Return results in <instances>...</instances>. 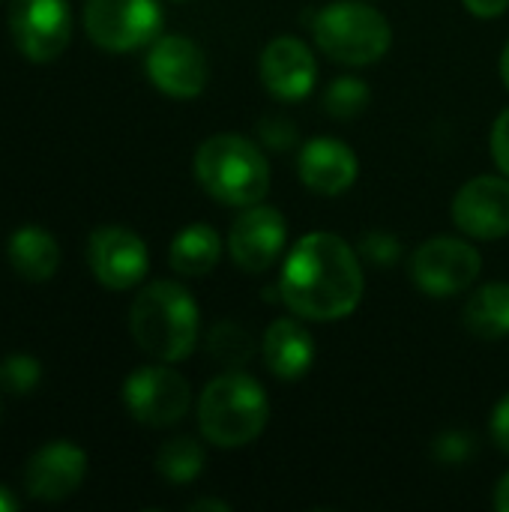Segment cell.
I'll list each match as a JSON object with an SVG mask.
<instances>
[{"mask_svg": "<svg viewBox=\"0 0 509 512\" xmlns=\"http://www.w3.org/2000/svg\"><path fill=\"white\" fill-rule=\"evenodd\" d=\"M279 300L303 321H342L357 312L366 291L360 252L339 234H303L285 255L276 282Z\"/></svg>", "mask_w": 509, "mask_h": 512, "instance_id": "6da1fadb", "label": "cell"}, {"mask_svg": "<svg viewBox=\"0 0 509 512\" xmlns=\"http://www.w3.org/2000/svg\"><path fill=\"white\" fill-rule=\"evenodd\" d=\"M129 333L147 357L159 363H180L198 345L201 309L189 288L159 279L138 291L129 309Z\"/></svg>", "mask_w": 509, "mask_h": 512, "instance_id": "7a4b0ae2", "label": "cell"}, {"mask_svg": "<svg viewBox=\"0 0 509 512\" xmlns=\"http://www.w3.org/2000/svg\"><path fill=\"white\" fill-rule=\"evenodd\" d=\"M198 186L225 207H249L270 192V159L264 147L237 132H216L195 150Z\"/></svg>", "mask_w": 509, "mask_h": 512, "instance_id": "3957f363", "label": "cell"}, {"mask_svg": "<svg viewBox=\"0 0 509 512\" xmlns=\"http://www.w3.org/2000/svg\"><path fill=\"white\" fill-rule=\"evenodd\" d=\"M270 423V399L258 378L243 369L216 375L198 399L201 438L219 450H240L261 438Z\"/></svg>", "mask_w": 509, "mask_h": 512, "instance_id": "277c9868", "label": "cell"}, {"mask_svg": "<svg viewBox=\"0 0 509 512\" xmlns=\"http://www.w3.org/2000/svg\"><path fill=\"white\" fill-rule=\"evenodd\" d=\"M315 45L336 63L372 66L393 45V24L387 15L363 0H336L312 18Z\"/></svg>", "mask_w": 509, "mask_h": 512, "instance_id": "5b68a950", "label": "cell"}, {"mask_svg": "<svg viewBox=\"0 0 509 512\" xmlns=\"http://www.w3.org/2000/svg\"><path fill=\"white\" fill-rule=\"evenodd\" d=\"M483 273V255L462 237H432L411 255L414 285L435 300L465 294Z\"/></svg>", "mask_w": 509, "mask_h": 512, "instance_id": "8992f818", "label": "cell"}, {"mask_svg": "<svg viewBox=\"0 0 509 512\" xmlns=\"http://www.w3.org/2000/svg\"><path fill=\"white\" fill-rule=\"evenodd\" d=\"M84 30L102 51L126 54L162 33L159 0H87Z\"/></svg>", "mask_w": 509, "mask_h": 512, "instance_id": "52a82bcc", "label": "cell"}, {"mask_svg": "<svg viewBox=\"0 0 509 512\" xmlns=\"http://www.w3.org/2000/svg\"><path fill=\"white\" fill-rule=\"evenodd\" d=\"M123 405L135 423L150 429L177 426L192 408L189 381L168 363L135 369L123 384Z\"/></svg>", "mask_w": 509, "mask_h": 512, "instance_id": "ba28073f", "label": "cell"}, {"mask_svg": "<svg viewBox=\"0 0 509 512\" xmlns=\"http://www.w3.org/2000/svg\"><path fill=\"white\" fill-rule=\"evenodd\" d=\"M9 33L33 63H51L72 39L69 0H9Z\"/></svg>", "mask_w": 509, "mask_h": 512, "instance_id": "9c48e42d", "label": "cell"}, {"mask_svg": "<svg viewBox=\"0 0 509 512\" xmlns=\"http://www.w3.org/2000/svg\"><path fill=\"white\" fill-rule=\"evenodd\" d=\"M150 84L171 99H195L210 81V63L204 48L180 33H165L150 42L144 60Z\"/></svg>", "mask_w": 509, "mask_h": 512, "instance_id": "30bf717a", "label": "cell"}, {"mask_svg": "<svg viewBox=\"0 0 509 512\" xmlns=\"http://www.w3.org/2000/svg\"><path fill=\"white\" fill-rule=\"evenodd\" d=\"M288 246V222L282 210L258 201L243 207L228 231V255L243 273H267Z\"/></svg>", "mask_w": 509, "mask_h": 512, "instance_id": "8fae6325", "label": "cell"}, {"mask_svg": "<svg viewBox=\"0 0 509 512\" xmlns=\"http://www.w3.org/2000/svg\"><path fill=\"white\" fill-rule=\"evenodd\" d=\"M87 264L108 291H129L144 282L150 270L147 243L126 225H102L87 240Z\"/></svg>", "mask_w": 509, "mask_h": 512, "instance_id": "7c38bea8", "label": "cell"}, {"mask_svg": "<svg viewBox=\"0 0 509 512\" xmlns=\"http://www.w3.org/2000/svg\"><path fill=\"white\" fill-rule=\"evenodd\" d=\"M453 225L471 240H501L509 234V177H471L453 198Z\"/></svg>", "mask_w": 509, "mask_h": 512, "instance_id": "4fadbf2b", "label": "cell"}, {"mask_svg": "<svg viewBox=\"0 0 509 512\" xmlns=\"http://www.w3.org/2000/svg\"><path fill=\"white\" fill-rule=\"evenodd\" d=\"M258 78L270 96H276L282 102H300L315 90L318 60L303 39L276 36L261 51Z\"/></svg>", "mask_w": 509, "mask_h": 512, "instance_id": "5bb4252c", "label": "cell"}, {"mask_svg": "<svg viewBox=\"0 0 509 512\" xmlns=\"http://www.w3.org/2000/svg\"><path fill=\"white\" fill-rule=\"evenodd\" d=\"M84 477H87V453L72 441H51L27 459L24 489L33 501L57 504L75 495Z\"/></svg>", "mask_w": 509, "mask_h": 512, "instance_id": "9a60e30c", "label": "cell"}, {"mask_svg": "<svg viewBox=\"0 0 509 512\" xmlns=\"http://www.w3.org/2000/svg\"><path fill=\"white\" fill-rule=\"evenodd\" d=\"M357 174L360 159L351 150V144L339 138H312L297 153L300 183L321 198H336L348 192L357 183Z\"/></svg>", "mask_w": 509, "mask_h": 512, "instance_id": "2e32d148", "label": "cell"}, {"mask_svg": "<svg viewBox=\"0 0 509 512\" xmlns=\"http://www.w3.org/2000/svg\"><path fill=\"white\" fill-rule=\"evenodd\" d=\"M261 357L267 372L279 381H300L309 375L315 363V339L303 327V318H276L261 339Z\"/></svg>", "mask_w": 509, "mask_h": 512, "instance_id": "e0dca14e", "label": "cell"}, {"mask_svg": "<svg viewBox=\"0 0 509 512\" xmlns=\"http://www.w3.org/2000/svg\"><path fill=\"white\" fill-rule=\"evenodd\" d=\"M222 249H225V243L213 225L192 222L174 234V240L168 246V264L177 276L201 279V276L213 273V267L222 261Z\"/></svg>", "mask_w": 509, "mask_h": 512, "instance_id": "ac0fdd59", "label": "cell"}, {"mask_svg": "<svg viewBox=\"0 0 509 512\" xmlns=\"http://www.w3.org/2000/svg\"><path fill=\"white\" fill-rule=\"evenodd\" d=\"M12 270L27 282H48L60 267V246L54 234L39 225H21L6 243Z\"/></svg>", "mask_w": 509, "mask_h": 512, "instance_id": "d6986e66", "label": "cell"}, {"mask_svg": "<svg viewBox=\"0 0 509 512\" xmlns=\"http://www.w3.org/2000/svg\"><path fill=\"white\" fill-rule=\"evenodd\" d=\"M465 327L486 342H498L509 336V282H486L477 288L465 309H462Z\"/></svg>", "mask_w": 509, "mask_h": 512, "instance_id": "ffe728a7", "label": "cell"}, {"mask_svg": "<svg viewBox=\"0 0 509 512\" xmlns=\"http://www.w3.org/2000/svg\"><path fill=\"white\" fill-rule=\"evenodd\" d=\"M204 447L189 438V435H177L171 441H165L156 453V471L162 480L174 483V486H189L201 477L204 471Z\"/></svg>", "mask_w": 509, "mask_h": 512, "instance_id": "44dd1931", "label": "cell"}, {"mask_svg": "<svg viewBox=\"0 0 509 512\" xmlns=\"http://www.w3.org/2000/svg\"><path fill=\"white\" fill-rule=\"evenodd\" d=\"M207 351L216 363H222L225 369H243L252 354H255V339L246 327H240L237 321H219L210 336H207Z\"/></svg>", "mask_w": 509, "mask_h": 512, "instance_id": "7402d4cb", "label": "cell"}, {"mask_svg": "<svg viewBox=\"0 0 509 512\" xmlns=\"http://www.w3.org/2000/svg\"><path fill=\"white\" fill-rule=\"evenodd\" d=\"M369 102H372V90L357 75H342V78L330 81V87L324 90V111L336 120L360 117L369 108Z\"/></svg>", "mask_w": 509, "mask_h": 512, "instance_id": "603a6c76", "label": "cell"}, {"mask_svg": "<svg viewBox=\"0 0 509 512\" xmlns=\"http://www.w3.org/2000/svg\"><path fill=\"white\" fill-rule=\"evenodd\" d=\"M42 381V363L30 354H9L0 363V387L12 396H30Z\"/></svg>", "mask_w": 509, "mask_h": 512, "instance_id": "cb8c5ba5", "label": "cell"}, {"mask_svg": "<svg viewBox=\"0 0 509 512\" xmlns=\"http://www.w3.org/2000/svg\"><path fill=\"white\" fill-rule=\"evenodd\" d=\"M432 456L447 465V468H456V465H465L471 456H474V435L462 432V429H450V432H441L432 444Z\"/></svg>", "mask_w": 509, "mask_h": 512, "instance_id": "d4e9b609", "label": "cell"}, {"mask_svg": "<svg viewBox=\"0 0 509 512\" xmlns=\"http://www.w3.org/2000/svg\"><path fill=\"white\" fill-rule=\"evenodd\" d=\"M360 258H369L372 264L384 267V264H396L399 255H402V243L387 234V231H366L360 237V246H357Z\"/></svg>", "mask_w": 509, "mask_h": 512, "instance_id": "484cf974", "label": "cell"}, {"mask_svg": "<svg viewBox=\"0 0 509 512\" xmlns=\"http://www.w3.org/2000/svg\"><path fill=\"white\" fill-rule=\"evenodd\" d=\"M258 135H261V144L276 153H285L297 144V126L285 117H264L258 126Z\"/></svg>", "mask_w": 509, "mask_h": 512, "instance_id": "4316f807", "label": "cell"}, {"mask_svg": "<svg viewBox=\"0 0 509 512\" xmlns=\"http://www.w3.org/2000/svg\"><path fill=\"white\" fill-rule=\"evenodd\" d=\"M492 159L501 174L509 177V108H504L492 126Z\"/></svg>", "mask_w": 509, "mask_h": 512, "instance_id": "83f0119b", "label": "cell"}, {"mask_svg": "<svg viewBox=\"0 0 509 512\" xmlns=\"http://www.w3.org/2000/svg\"><path fill=\"white\" fill-rule=\"evenodd\" d=\"M489 432H492V441L501 453L509 456V393L495 405L492 411V420H489Z\"/></svg>", "mask_w": 509, "mask_h": 512, "instance_id": "f1b7e54d", "label": "cell"}, {"mask_svg": "<svg viewBox=\"0 0 509 512\" xmlns=\"http://www.w3.org/2000/svg\"><path fill=\"white\" fill-rule=\"evenodd\" d=\"M462 6L474 15V18H501L509 9V0H462Z\"/></svg>", "mask_w": 509, "mask_h": 512, "instance_id": "f546056e", "label": "cell"}, {"mask_svg": "<svg viewBox=\"0 0 509 512\" xmlns=\"http://www.w3.org/2000/svg\"><path fill=\"white\" fill-rule=\"evenodd\" d=\"M495 510L509 512V471L498 480V486H495Z\"/></svg>", "mask_w": 509, "mask_h": 512, "instance_id": "4dcf8cb0", "label": "cell"}, {"mask_svg": "<svg viewBox=\"0 0 509 512\" xmlns=\"http://www.w3.org/2000/svg\"><path fill=\"white\" fill-rule=\"evenodd\" d=\"M189 510L192 512H201V510H213V512H231V504H225V501H195V504H189Z\"/></svg>", "mask_w": 509, "mask_h": 512, "instance_id": "1f68e13d", "label": "cell"}, {"mask_svg": "<svg viewBox=\"0 0 509 512\" xmlns=\"http://www.w3.org/2000/svg\"><path fill=\"white\" fill-rule=\"evenodd\" d=\"M18 510V498L6 489V486H0V512H15Z\"/></svg>", "mask_w": 509, "mask_h": 512, "instance_id": "d6a6232c", "label": "cell"}, {"mask_svg": "<svg viewBox=\"0 0 509 512\" xmlns=\"http://www.w3.org/2000/svg\"><path fill=\"white\" fill-rule=\"evenodd\" d=\"M498 69H501V81H504V87L509 90V42L504 45V51H501V66H498Z\"/></svg>", "mask_w": 509, "mask_h": 512, "instance_id": "836d02e7", "label": "cell"}, {"mask_svg": "<svg viewBox=\"0 0 509 512\" xmlns=\"http://www.w3.org/2000/svg\"><path fill=\"white\" fill-rule=\"evenodd\" d=\"M0 3H3V0H0Z\"/></svg>", "mask_w": 509, "mask_h": 512, "instance_id": "e575fe53", "label": "cell"}]
</instances>
